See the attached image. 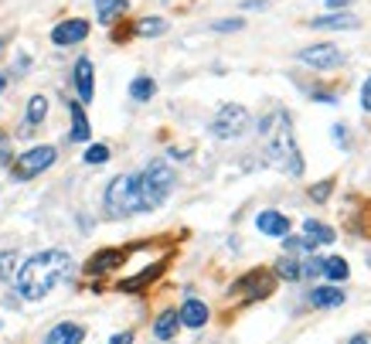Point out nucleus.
<instances>
[{
	"label": "nucleus",
	"mask_w": 371,
	"mask_h": 344,
	"mask_svg": "<svg viewBox=\"0 0 371 344\" xmlns=\"http://www.w3.org/2000/svg\"><path fill=\"white\" fill-rule=\"evenodd\" d=\"M68 276H72V256L65 249H45L17 269V290L28 300H45Z\"/></svg>",
	"instance_id": "obj_1"
},
{
	"label": "nucleus",
	"mask_w": 371,
	"mask_h": 344,
	"mask_svg": "<svg viewBox=\"0 0 371 344\" xmlns=\"http://www.w3.org/2000/svg\"><path fill=\"white\" fill-rule=\"evenodd\" d=\"M259 130H263V137H266V154L273 157V164L283 167L290 177H300L303 174V154L296 147L290 116L286 113H273V116H266L263 123H259Z\"/></svg>",
	"instance_id": "obj_2"
},
{
	"label": "nucleus",
	"mask_w": 371,
	"mask_h": 344,
	"mask_svg": "<svg viewBox=\"0 0 371 344\" xmlns=\"http://www.w3.org/2000/svg\"><path fill=\"white\" fill-rule=\"evenodd\" d=\"M174 171L164 160H150L140 174H133V194H137V212H154L167 202V194L174 191Z\"/></svg>",
	"instance_id": "obj_3"
},
{
	"label": "nucleus",
	"mask_w": 371,
	"mask_h": 344,
	"mask_svg": "<svg viewBox=\"0 0 371 344\" xmlns=\"http://www.w3.org/2000/svg\"><path fill=\"white\" fill-rule=\"evenodd\" d=\"M106 215L113 219H126L137 215V194H133V174H120L113 184L106 188Z\"/></svg>",
	"instance_id": "obj_4"
},
{
	"label": "nucleus",
	"mask_w": 371,
	"mask_h": 344,
	"mask_svg": "<svg viewBox=\"0 0 371 344\" xmlns=\"http://www.w3.org/2000/svg\"><path fill=\"white\" fill-rule=\"evenodd\" d=\"M246 130H249V113H246V106H235V103L221 106L218 116L211 120V133H215L218 140H235Z\"/></svg>",
	"instance_id": "obj_5"
},
{
	"label": "nucleus",
	"mask_w": 371,
	"mask_h": 344,
	"mask_svg": "<svg viewBox=\"0 0 371 344\" xmlns=\"http://www.w3.org/2000/svg\"><path fill=\"white\" fill-rule=\"evenodd\" d=\"M55 157H58L55 147H34V150H28L24 157H17L14 177H17V181H28V177H34V174L48 171V167L55 164Z\"/></svg>",
	"instance_id": "obj_6"
},
{
	"label": "nucleus",
	"mask_w": 371,
	"mask_h": 344,
	"mask_svg": "<svg viewBox=\"0 0 371 344\" xmlns=\"http://www.w3.org/2000/svg\"><path fill=\"white\" fill-rule=\"evenodd\" d=\"M300 62L310 65V68H338L344 62V51L338 45H313L300 51Z\"/></svg>",
	"instance_id": "obj_7"
},
{
	"label": "nucleus",
	"mask_w": 371,
	"mask_h": 344,
	"mask_svg": "<svg viewBox=\"0 0 371 344\" xmlns=\"http://www.w3.org/2000/svg\"><path fill=\"white\" fill-rule=\"evenodd\" d=\"M85 38H89V21H82V17H72V21H62V24L51 28V41L55 45H78Z\"/></svg>",
	"instance_id": "obj_8"
},
{
	"label": "nucleus",
	"mask_w": 371,
	"mask_h": 344,
	"mask_svg": "<svg viewBox=\"0 0 371 344\" xmlns=\"http://www.w3.org/2000/svg\"><path fill=\"white\" fill-rule=\"evenodd\" d=\"M123 259H126L123 249H103L85 263V273H89V276H103V273H109V269L123 266Z\"/></svg>",
	"instance_id": "obj_9"
},
{
	"label": "nucleus",
	"mask_w": 371,
	"mask_h": 344,
	"mask_svg": "<svg viewBox=\"0 0 371 344\" xmlns=\"http://www.w3.org/2000/svg\"><path fill=\"white\" fill-rule=\"evenodd\" d=\"M256 229H259L263 235L286 239V235H290V215H279V212H259V215H256Z\"/></svg>",
	"instance_id": "obj_10"
},
{
	"label": "nucleus",
	"mask_w": 371,
	"mask_h": 344,
	"mask_svg": "<svg viewBox=\"0 0 371 344\" xmlns=\"http://www.w3.org/2000/svg\"><path fill=\"white\" fill-rule=\"evenodd\" d=\"M300 239H303V242H307V249L313 252L317 246H330V242H334V229L324 225V221L307 219V221H303V235H300Z\"/></svg>",
	"instance_id": "obj_11"
},
{
	"label": "nucleus",
	"mask_w": 371,
	"mask_h": 344,
	"mask_svg": "<svg viewBox=\"0 0 371 344\" xmlns=\"http://www.w3.org/2000/svg\"><path fill=\"white\" fill-rule=\"evenodd\" d=\"M177 320H181L184 328L198 330V328H204V324H208V307H204L198 297H187L184 307H181V313H177Z\"/></svg>",
	"instance_id": "obj_12"
},
{
	"label": "nucleus",
	"mask_w": 371,
	"mask_h": 344,
	"mask_svg": "<svg viewBox=\"0 0 371 344\" xmlns=\"http://www.w3.org/2000/svg\"><path fill=\"white\" fill-rule=\"evenodd\" d=\"M75 93L82 103H93V95H95V85H93V62L89 58H78L75 62Z\"/></svg>",
	"instance_id": "obj_13"
},
{
	"label": "nucleus",
	"mask_w": 371,
	"mask_h": 344,
	"mask_svg": "<svg viewBox=\"0 0 371 344\" xmlns=\"http://www.w3.org/2000/svg\"><path fill=\"white\" fill-rule=\"evenodd\" d=\"M82 338H85V328L65 320V324H55V328L48 330L45 344H82Z\"/></svg>",
	"instance_id": "obj_14"
},
{
	"label": "nucleus",
	"mask_w": 371,
	"mask_h": 344,
	"mask_svg": "<svg viewBox=\"0 0 371 344\" xmlns=\"http://www.w3.org/2000/svg\"><path fill=\"white\" fill-rule=\"evenodd\" d=\"M307 300H310V307L330 311V307H340V303H344V290H340V286H313Z\"/></svg>",
	"instance_id": "obj_15"
},
{
	"label": "nucleus",
	"mask_w": 371,
	"mask_h": 344,
	"mask_svg": "<svg viewBox=\"0 0 371 344\" xmlns=\"http://www.w3.org/2000/svg\"><path fill=\"white\" fill-rule=\"evenodd\" d=\"M310 24L320 28V31H355L357 17L355 14H327V17H313Z\"/></svg>",
	"instance_id": "obj_16"
},
{
	"label": "nucleus",
	"mask_w": 371,
	"mask_h": 344,
	"mask_svg": "<svg viewBox=\"0 0 371 344\" xmlns=\"http://www.w3.org/2000/svg\"><path fill=\"white\" fill-rule=\"evenodd\" d=\"M68 116H72V140L82 143L93 137V130H89V120H85V110H82V103H68Z\"/></svg>",
	"instance_id": "obj_17"
},
{
	"label": "nucleus",
	"mask_w": 371,
	"mask_h": 344,
	"mask_svg": "<svg viewBox=\"0 0 371 344\" xmlns=\"http://www.w3.org/2000/svg\"><path fill=\"white\" fill-rule=\"evenodd\" d=\"M177 311H164L160 317H157V324H154V334L160 338V341H170L174 334H177Z\"/></svg>",
	"instance_id": "obj_18"
},
{
	"label": "nucleus",
	"mask_w": 371,
	"mask_h": 344,
	"mask_svg": "<svg viewBox=\"0 0 371 344\" xmlns=\"http://www.w3.org/2000/svg\"><path fill=\"white\" fill-rule=\"evenodd\" d=\"M154 93H157V85H154V78L150 75H137L133 82H130V95H133L137 103H147Z\"/></svg>",
	"instance_id": "obj_19"
},
{
	"label": "nucleus",
	"mask_w": 371,
	"mask_h": 344,
	"mask_svg": "<svg viewBox=\"0 0 371 344\" xmlns=\"http://www.w3.org/2000/svg\"><path fill=\"white\" fill-rule=\"evenodd\" d=\"M348 259H340V256H330V259H324V276L327 280H334V283H344L348 280Z\"/></svg>",
	"instance_id": "obj_20"
},
{
	"label": "nucleus",
	"mask_w": 371,
	"mask_h": 344,
	"mask_svg": "<svg viewBox=\"0 0 371 344\" xmlns=\"http://www.w3.org/2000/svg\"><path fill=\"white\" fill-rule=\"evenodd\" d=\"M95 11H99L103 24H113V17L126 11V0H95Z\"/></svg>",
	"instance_id": "obj_21"
},
{
	"label": "nucleus",
	"mask_w": 371,
	"mask_h": 344,
	"mask_svg": "<svg viewBox=\"0 0 371 344\" xmlns=\"http://www.w3.org/2000/svg\"><path fill=\"white\" fill-rule=\"evenodd\" d=\"M160 263H157V266H150L147 269V273H140V276H133V280H123L120 283V290H123V293H133V290H140V286H147V283L150 280H157V276H160Z\"/></svg>",
	"instance_id": "obj_22"
},
{
	"label": "nucleus",
	"mask_w": 371,
	"mask_h": 344,
	"mask_svg": "<svg viewBox=\"0 0 371 344\" xmlns=\"http://www.w3.org/2000/svg\"><path fill=\"white\" fill-rule=\"evenodd\" d=\"M164 31H167V21H164V17H143L137 24L140 38H157V34H164Z\"/></svg>",
	"instance_id": "obj_23"
},
{
	"label": "nucleus",
	"mask_w": 371,
	"mask_h": 344,
	"mask_svg": "<svg viewBox=\"0 0 371 344\" xmlns=\"http://www.w3.org/2000/svg\"><path fill=\"white\" fill-rule=\"evenodd\" d=\"M276 276H283V280H300V276H303V266H300V263H296L293 256H283V259H279L276 263Z\"/></svg>",
	"instance_id": "obj_24"
},
{
	"label": "nucleus",
	"mask_w": 371,
	"mask_h": 344,
	"mask_svg": "<svg viewBox=\"0 0 371 344\" xmlns=\"http://www.w3.org/2000/svg\"><path fill=\"white\" fill-rule=\"evenodd\" d=\"M45 116H48V99L45 95H31V103H28V126H38Z\"/></svg>",
	"instance_id": "obj_25"
},
{
	"label": "nucleus",
	"mask_w": 371,
	"mask_h": 344,
	"mask_svg": "<svg viewBox=\"0 0 371 344\" xmlns=\"http://www.w3.org/2000/svg\"><path fill=\"white\" fill-rule=\"evenodd\" d=\"M109 160V147L106 143H95V147H89V150H85V164H106Z\"/></svg>",
	"instance_id": "obj_26"
},
{
	"label": "nucleus",
	"mask_w": 371,
	"mask_h": 344,
	"mask_svg": "<svg viewBox=\"0 0 371 344\" xmlns=\"http://www.w3.org/2000/svg\"><path fill=\"white\" fill-rule=\"evenodd\" d=\"M303 276H307V280L324 276V259H317V256H313V259H307V263H303Z\"/></svg>",
	"instance_id": "obj_27"
},
{
	"label": "nucleus",
	"mask_w": 371,
	"mask_h": 344,
	"mask_svg": "<svg viewBox=\"0 0 371 344\" xmlns=\"http://www.w3.org/2000/svg\"><path fill=\"white\" fill-rule=\"evenodd\" d=\"M327 194H330V181H320V184L310 188V198H313V202H327Z\"/></svg>",
	"instance_id": "obj_28"
},
{
	"label": "nucleus",
	"mask_w": 371,
	"mask_h": 344,
	"mask_svg": "<svg viewBox=\"0 0 371 344\" xmlns=\"http://www.w3.org/2000/svg\"><path fill=\"white\" fill-rule=\"evenodd\" d=\"M242 24H246L242 17H232V21H218L215 31H242Z\"/></svg>",
	"instance_id": "obj_29"
},
{
	"label": "nucleus",
	"mask_w": 371,
	"mask_h": 344,
	"mask_svg": "<svg viewBox=\"0 0 371 344\" xmlns=\"http://www.w3.org/2000/svg\"><path fill=\"white\" fill-rule=\"evenodd\" d=\"M361 110L371 113V75L365 78V85H361Z\"/></svg>",
	"instance_id": "obj_30"
},
{
	"label": "nucleus",
	"mask_w": 371,
	"mask_h": 344,
	"mask_svg": "<svg viewBox=\"0 0 371 344\" xmlns=\"http://www.w3.org/2000/svg\"><path fill=\"white\" fill-rule=\"evenodd\" d=\"M109 344H133V334H130V330H123V334L109 338Z\"/></svg>",
	"instance_id": "obj_31"
},
{
	"label": "nucleus",
	"mask_w": 371,
	"mask_h": 344,
	"mask_svg": "<svg viewBox=\"0 0 371 344\" xmlns=\"http://www.w3.org/2000/svg\"><path fill=\"white\" fill-rule=\"evenodd\" d=\"M313 99H317V103H334L338 95H334V93H313Z\"/></svg>",
	"instance_id": "obj_32"
},
{
	"label": "nucleus",
	"mask_w": 371,
	"mask_h": 344,
	"mask_svg": "<svg viewBox=\"0 0 371 344\" xmlns=\"http://www.w3.org/2000/svg\"><path fill=\"white\" fill-rule=\"evenodd\" d=\"M327 7H334V11H340V7H348V4H351V0H324Z\"/></svg>",
	"instance_id": "obj_33"
},
{
	"label": "nucleus",
	"mask_w": 371,
	"mask_h": 344,
	"mask_svg": "<svg viewBox=\"0 0 371 344\" xmlns=\"http://www.w3.org/2000/svg\"><path fill=\"white\" fill-rule=\"evenodd\" d=\"M348 344H371V341H368V338H365V334H355V338H351V341H348Z\"/></svg>",
	"instance_id": "obj_34"
},
{
	"label": "nucleus",
	"mask_w": 371,
	"mask_h": 344,
	"mask_svg": "<svg viewBox=\"0 0 371 344\" xmlns=\"http://www.w3.org/2000/svg\"><path fill=\"white\" fill-rule=\"evenodd\" d=\"M4 85H7V78H4V75H0V93H4Z\"/></svg>",
	"instance_id": "obj_35"
},
{
	"label": "nucleus",
	"mask_w": 371,
	"mask_h": 344,
	"mask_svg": "<svg viewBox=\"0 0 371 344\" xmlns=\"http://www.w3.org/2000/svg\"><path fill=\"white\" fill-rule=\"evenodd\" d=\"M0 143H4V133H0Z\"/></svg>",
	"instance_id": "obj_36"
}]
</instances>
